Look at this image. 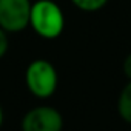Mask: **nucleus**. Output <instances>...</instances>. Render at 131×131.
Returning <instances> with one entry per match:
<instances>
[{
	"label": "nucleus",
	"instance_id": "nucleus-5",
	"mask_svg": "<svg viewBox=\"0 0 131 131\" xmlns=\"http://www.w3.org/2000/svg\"><path fill=\"white\" fill-rule=\"evenodd\" d=\"M117 113L120 119L131 125V80L125 83L117 99Z\"/></svg>",
	"mask_w": 131,
	"mask_h": 131
},
{
	"label": "nucleus",
	"instance_id": "nucleus-9",
	"mask_svg": "<svg viewBox=\"0 0 131 131\" xmlns=\"http://www.w3.org/2000/svg\"><path fill=\"white\" fill-rule=\"evenodd\" d=\"M2 123H3V110L0 106V128H2Z\"/></svg>",
	"mask_w": 131,
	"mask_h": 131
},
{
	"label": "nucleus",
	"instance_id": "nucleus-7",
	"mask_svg": "<svg viewBox=\"0 0 131 131\" xmlns=\"http://www.w3.org/2000/svg\"><path fill=\"white\" fill-rule=\"evenodd\" d=\"M9 48V39H8V32L0 26V59H2Z\"/></svg>",
	"mask_w": 131,
	"mask_h": 131
},
{
	"label": "nucleus",
	"instance_id": "nucleus-6",
	"mask_svg": "<svg viewBox=\"0 0 131 131\" xmlns=\"http://www.w3.org/2000/svg\"><path fill=\"white\" fill-rule=\"evenodd\" d=\"M71 3L83 13H96L108 3V0H71Z\"/></svg>",
	"mask_w": 131,
	"mask_h": 131
},
{
	"label": "nucleus",
	"instance_id": "nucleus-1",
	"mask_svg": "<svg viewBox=\"0 0 131 131\" xmlns=\"http://www.w3.org/2000/svg\"><path fill=\"white\" fill-rule=\"evenodd\" d=\"M65 14L56 0H36L32 2L29 26L45 40H54L65 31Z\"/></svg>",
	"mask_w": 131,
	"mask_h": 131
},
{
	"label": "nucleus",
	"instance_id": "nucleus-4",
	"mask_svg": "<svg viewBox=\"0 0 131 131\" xmlns=\"http://www.w3.org/2000/svg\"><path fill=\"white\" fill-rule=\"evenodd\" d=\"M22 131H62L63 116L49 105H39L28 110L20 122Z\"/></svg>",
	"mask_w": 131,
	"mask_h": 131
},
{
	"label": "nucleus",
	"instance_id": "nucleus-2",
	"mask_svg": "<svg viewBox=\"0 0 131 131\" xmlns=\"http://www.w3.org/2000/svg\"><path fill=\"white\" fill-rule=\"evenodd\" d=\"M26 90L37 99H49L59 85L56 67L46 59H36L28 63L25 70Z\"/></svg>",
	"mask_w": 131,
	"mask_h": 131
},
{
	"label": "nucleus",
	"instance_id": "nucleus-8",
	"mask_svg": "<svg viewBox=\"0 0 131 131\" xmlns=\"http://www.w3.org/2000/svg\"><path fill=\"white\" fill-rule=\"evenodd\" d=\"M122 70H123V74L128 80H131V52L125 57L123 60V65H122Z\"/></svg>",
	"mask_w": 131,
	"mask_h": 131
},
{
	"label": "nucleus",
	"instance_id": "nucleus-3",
	"mask_svg": "<svg viewBox=\"0 0 131 131\" xmlns=\"http://www.w3.org/2000/svg\"><path fill=\"white\" fill-rule=\"evenodd\" d=\"M31 0H0V26L8 34L22 32L29 26Z\"/></svg>",
	"mask_w": 131,
	"mask_h": 131
}]
</instances>
